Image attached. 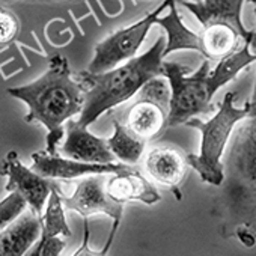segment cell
I'll use <instances>...</instances> for the list:
<instances>
[{"instance_id":"cell-3","label":"cell","mask_w":256,"mask_h":256,"mask_svg":"<svg viewBox=\"0 0 256 256\" xmlns=\"http://www.w3.org/2000/svg\"><path fill=\"white\" fill-rule=\"evenodd\" d=\"M252 44L246 42L230 56L218 60L211 70L210 60H204L199 70L190 74V68L176 62H163V77L170 86V106L168 128L186 124L192 118L210 114L216 92L236 78V76L248 65L256 62V53Z\"/></svg>"},{"instance_id":"cell-16","label":"cell","mask_w":256,"mask_h":256,"mask_svg":"<svg viewBox=\"0 0 256 256\" xmlns=\"http://www.w3.org/2000/svg\"><path fill=\"white\" fill-rule=\"evenodd\" d=\"M41 235V217L24 211L0 232V256H24Z\"/></svg>"},{"instance_id":"cell-18","label":"cell","mask_w":256,"mask_h":256,"mask_svg":"<svg viewBox=\"0 0 256 256\" xmlns=\"http://www.w3.org/2000/svg\"><path fill=\"white\" fill-rule=\"evenodd\" d=\"M156 24H160L166 34V47H164V58L178 50H194L198 52V34L190 30L181 20L178 10H176V0H172L169 4V14L164 17H158Z\"/></svg>"},{"instance_id":"cell-19","label":"cell","mask_w":256,"mask_h":256,"mask_svg":"<svg viewBox=\"0 0 256 256\" xmlns=\"http://www.w3.org/2000/svg\"><path fill=\"white\" fill-rule=\"evenodd\" d=\"M28 210V202L16 192H10V194L0 200V232L12 224L24 211Z\"/></svg>"},{"instance_id":"cell-2","label":"cell","mask_w":256,"mask_h":256,"mask_svg":"<svg viewBox=\"0 0 256 256\" xmlns=\"http://www.w3.org/2000/svg\"><path fill=\"white\" fill-rule=\"evenodd\" d=\"M8 94L28 106L26 122H40L47 128L46 151L58 154L64 138V124L80 114L84 104L83 86L72 78L66 58L53 56L47 71L40 78L23 86L10 88Z\"/></svg>"},{"instance_id":"cell-23","label":"cell","mask_w":256,"mask_h":256,"mask_svg":"<svg viewBox=\"0 0 256 256\" xmlns=\"http://www.w3.org/2000/svg\"><path fill=\"white\" fill-rule=\"evenodd\" d=\"M192 2H199V0H192Z\"/></svg>"},{"instance_id":"cell-6","label":"cell","mask_w":256,"mask_h":256,"mask_svg":"<svg viewBox=\"0 0 256 256\" xmlns=\"http://www.w3.org/2000/svg\"><path fill=\"white\" fill-rule=\"evenodd\" d=\"M235 100L236 94L228 92L222 100L218 110L210 119L202 120L199 118H192L184 124L200 132V151L198 156H186L187 164L198 172L204 182L214 187H218L223 181L222 158L230 134L236 124L247 116L250 108L248 101H246L242 107H236Z\"/></svg>"},{"instance_id":"cell-7","label":"cell","mask_w":256,"mask_h":256,"mask_svg":"<svg viewBox=\"0 0 256 256\" xmlns=\"http://www.w3.org/2000/svg\"><path fill=\"white\" fill-rule=\"evenodd\" d=\"M170 106V86L168 78H151L136 94V100L120 110V122L145 142L157 139L166 128ZM116 118V116H114Z\"/></svg>"},{"instance_id":"cell-9","label":"cell","mask_w":256,"mask_h":256,"mask_svg":"<svg viewBox=\"0 0 256 256\" xmlns=\"http://www.w3.org/2000/svg\"><path fill=\"white\" fill-rule=\"evenodd\" d=\"M0 174L8 178L6 192H16L28 202V206L36 216H42L46 204L48 200L50 193L59 187L54 181L41 176L34 169L26 168L16 151L6 154L2 162Z\"/></svg>"},{"instance_id":"cell-10","label":"cell","mask_w":256,"mask_h":256,"mask_svg":"<svg viewBox=\"0 0 256 256\" xmlns=\"http://www.w3.org/2000/svg\"><path fill=\"white\" fill-rule=\"evenodd\" d=\"M107 175H89L82 180L71 196L60 194L65 210L78 212L83 218L94 214H106L113 220L120 222L124 205L114 202L106 188Z\"/></svg>"},{"instance_id":"cell-5","label":"cell","mask_w":256,"mask_h":256,"mask_svg":"<svg viewBox=\"0 0 256 256\" xmlns=\"http://www.w3.org/2000/svg\"><path fill=\"white\" fill-rule=\"evenodd\" d=\"M244 2L247 0H181L200 23L198 34V52L206 60H222L246 42L256 48V32L247 30L241 20Z\"/></svg>"},{"instance_id":"cell-15","label":"cell","mask_w":256,"mask_h":256,"mask_svg":"<svg viewBox=\"0 0 256 256\" xmlns=\"http://www.w3.org/2000/svg\"><path fill=\"white\" fill-rule=\"evenodd\" d=\"M106 188L108 196L114 202L122 205H125L126 202H142L145 205H154L162 200V196L154 184L148 178H145L134 166L118 174H112L107 178Z\"/></svg>"},{"instance_id":"cell-8","label":"cell","mask_w":256,"mask_h":256,"mask_svg":"<svg viewBox=\"0 0 256 256\" xmlns=\"http://www.w3.org/2000/svg\"><path fill=\"white\" fill-rule=\"evenodd\" d=\"M170 2L172 0H164L160 6H157L150 14H146L138 23L118 29L113 34H110L107 38H104L101 42H98L95 46L94 58L88 66V71L92 74L106 72L125 64L126 60L133 59L139 52L140 46L144 44L148 32L156 24L160 14L166 8H169Z\"/></svg>"},{"instance_id":"cell-1","label":"cell","mask_w":256,"mask_h":256,"mask_svg":"<svg viewBox=\"0 0 256 256\" xmlns=\"http://www.w3.org/2000/svg\"><path fill=\"white\" fill-rule=\"evenodd\" d=\"M247 116L236 124L224 150L223 181L212 200L218 234L256 246V78Z\"/></svg>"},{"instance_id":"cell-13","label":"cell","mask_w":256,"mask_h":256,"mask_svg":"<svg viewBox=\"0 0 256 256\" xmlns=\"http://www.w3.org/2000/svg\"><path fill=\"white\" fill-rule=\"evenodd\" d=\"M58 152L62 157L84 163L108 164L116 160L108 150L107 139L92 134L88 128L77 125L76 120L68 122L65 140L59 146Z\"/></svg>"},{"instance_id":"cell-22","label":"cell","mask_w":256,"mask_h":256,"mask_svg":"<svg viewBox=\"0 0 256 256\" xmlns=\"http://www.w3.org/2000/svg\"><path fill=\"white\" fill-rule=\"evenodd\" d=\"M248 2L253 4V11H254V16H256V0H248Z\"/></svg>"},{"instance_id":"cell-20","label":"cell","mask_w":256,"mask_h":256,"mask_svg":"<svg viewBox=\"0 0 256 256\" xmlns=\"http://www.w3.org/2000/svg\"><path fill=\"white\" fill-rule=\"evenodd\" d=\"M120 222L113 220V224L110 228V234L107 236V241L104 242V246L100 250H92L89 246V238H90V230H89V224H88V218H83V241L80 244V247L72 253V256H107L110 252V247L114 241V236L118 234Z\"/></svg>"},{"instance_id":"cell-14","label":"cell","mask_w":256,"mask_h":256,"mask_svg":"<svg viewBox=\"0 0 256 256\" xmlns=\"http://www.w3.org/2000/svg\"><path fill=\"white\" fill-rule=\"evenodd\" d=\"M186 156L172 146H157L145 156V172L157 184L170 188L176 199H181L178 190L187 174Z\"/></svg>"},{"instance_id":"cell-12","label":"cell","mask_w":256,"mask_h":256,"mask_svg":"<svg viewBox=\"0 0 256 256\" xmlns=\"http://www.w3.org/2000/svg\"><path fill=\"white\" fill-rule=\"evenodd\" d=\"M132 166L124 163H84L62 157L58 154H48L46 150L32 154V168L36 174L48 180H76L89 175H112L130 169Z\"/></svg>"},{"instance_id":"cell-11","label":"cell","mask_w":256,"mask_h":256,"mask_svg":"<svg viewBox=\"0 0 256 256\" xmlns=\"http://www.w3.org/2000/svg\"><path fill=\"white\" fill-rule=\"evenodd\" d=\"M60 194V187L50 193L41 216V235L24 256H60L65 250L66 242L62 236H71V229L65 218Z\"/></svg>"},{"instance_id":"cell-21","label":"cell","mask_w":256,"mask_h":256,"mask_svg":"<svg viewBox=\"0 0 256 256\" xmlns=\"http://www.w3.org/2000/svg\"><path fill=\"white\" fill-rule=\"evenodd\" d=\"M18 34V20L8 11L0 8V46L11 42Z\"/></svg>"},{"instance_id":"cell-17","label":"cell","mask_w":256,"mask_h":256,"mask_svg":"<svg viewBox=\"0 0 256 256\" xmlns=\"http://www.w3.org/2000/svg\"><path fill=\"white\" fill-rule=\"evenodd\" d=\"M107 144L113 157L128 166H134L140 162L146 146V142L128 130L118 118H113V134L107 139Z\"/></svg>"},{"instance_id":"cell-4","label":"cell","mask_w":256,"mask_h":256,"mask_svg":"<svg viewBox=\"0 0 256 256\" xmlns=\"http://www.w3.org/2000/svg\"><path fill=\"white\" fill-rule=\"evenodd\" d=\"M166 38L160 36L144 54L100 74L80 72V83L84 92V104L77 125L88 128L102 113L130 101L145 83L163 76Z\"/></svg>"}]
</instances>
